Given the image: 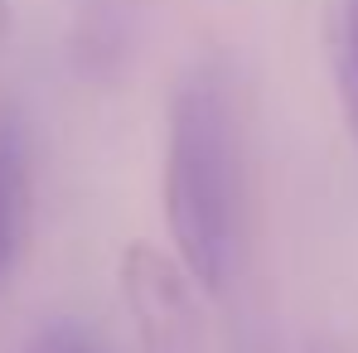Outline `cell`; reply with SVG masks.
Returning a JSON list of instances; mask_svg holds the SVG:
<instances>
[{
    "instance_id": "cell-4",
    "label": "cell",
    "mask_w": 358,
    "mask_h": 353,
    "mask_svg": "<svg viewBox=\"0 0 358 353\" xmlns=\"http://www.w3.org/2000/svg\"><path fill=\"white\" fill-rule=\"evenodd\" d=\"M334 78H339V107L349 121V136L358 141V0L339 5V63H334Z\"/></svg>"
},
{
    "instance_id": "cell-2",
    "label": "cell",
    "mask_w": 358,
    "mask_h": 353,
    "mask_svg": "<svg viewBox=\"0 0 358 353\" xmlns=\"http://www.w3.org/2000/svg\"><path fill=\"white\" fill-rule=\"evenodd\" d=\"M126 310L141 329L145 353H199V286L179 266V257H165L150 242H131L117 266Z\"/></svg>"
},
{
    "instance_id": "cell-6",
    "label": "cell",
    "mask_w": 358,
    "mask_h": 353,
    "mask_svg": "<svg viewBox=\"0 0 358 353\" xmlns=\"http://www.w3.org/2000/svg\"><path fill=\"white\" fill-rule=\"evenodd\" d=\"M5 34H10V0H0V44H5Z\"/></svg>"
},
{
    "instance_id": "cell-5",
    "label": "cell",
    "mask_w": 358,
    "mask_h": 353,
    "mask_svg": "<svg viewBox=\"0 0 358 353\" xmlns=\"http://www.w3.org/2000/svg\"><path fill=\"white\" fill-rule=\"evenodd\" d=\"M29 353H102V349H97L92 334L78 329V324H49V329L29 344Z\"/></svg>"
},
{
    "instance_id": "cell-3",
    "label": "cell",
    "mask_w": 358,
    "mask_h": 353,
    "mask_svg": "<svg viewBox=\"0 0 358 353\" xmlns=\"http://www.w3.org/2000/svg\"><path fill=\"white\" fill-rule=\"evenodd\" d=\"M29 233V155L10 121H0V286L10 281Z\"/></svg>"
},
{
    "instance_id": "cell-1",
    "label": "cell",
    "mask_w": 358,
    "mask_h": 353,
    "mask_svg": "<svg viewBox=\"0 0 358 353\" xmlns=\"http://www.w3.org/2000/svg\"><path fill=\"white\" fill-rule=\"evenodd\" d=\"M165 228L194 286L218 295L238 252V131L228 78L189 68L165 117Z\"/></svg>"
}]
</instances>
